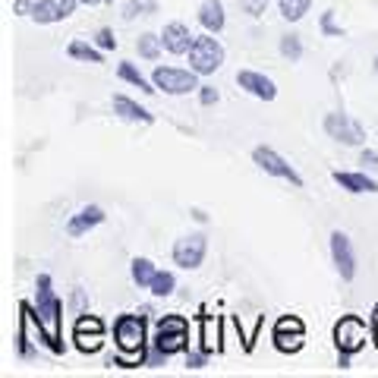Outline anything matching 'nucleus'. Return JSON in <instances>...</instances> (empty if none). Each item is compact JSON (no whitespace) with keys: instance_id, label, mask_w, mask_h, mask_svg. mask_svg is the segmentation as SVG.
Returning <instances> with one entry per match:
<instances>
[{"instance_id":"1","label":"nucleus","mask_w":378,"mask_h":378,"mask_svg":"<svg viewBox=\"0 0 378 378\" xmlns=\"http://www.w3.org/2000/svg\"><path fill=\"white\" fill-rule=\"evenodd\" d=\"M28 312H32V306H28ZM60 312H63V303L50 293V278H48V274H41L32 318H35V325H38V334L48 340V347L54 353L63 350V344H60Z\"/></svg>"},{"instance_id":"2","label":"nucleus","mask_w":378,"mask_h":378,"mask_svg":"<svg viewBox=\"0 0 378 378\" xmlns=\"http://www.w3.org/2000/svg\"><path fill=\"white\" fill-rule=\"evenodd\" d=\"M114 340H117L120 353H129V356H111L107 366L133 369L139 362H145V318L142 315H120L114 322Z\"/></svg>"},{"instance_id":"3","label":"nucleus","mask_w":378,"mask_h":378,"mask_svg":"<svg viewBox=\"0 0 378 378\" xmlns=\"http://www.w3.org/2000/svg\"><path fill=\"white\" fill-rule=\"evenodd\" d=\"M189 347V322L183 315H164L158 322V334H155V350L164 356L183 353Z\"/></svg>"},{"instance_id":"4","label":"nucleus","mask_w":378,"mask_h":378,"mask_svg":"<svg viewBox=\"0 0 378 378\" xmlns=\"http://www.w3.org/2000/svg\"><path fill=\"white\" fill-rule=\"evenodd\" d=\"M224 63V48L217 45V38L212 35H199L189 48V70H195L199 76H208Z\"/></svg>"},{"instance_id":"5","label":"nucleus","mask_w":378,"mask_h":378,"mask_svg":"<svg viewBox=\"0 0 378 378\" xmlns=\"http://www.w3.org/2000/svg\"><path fill=\"white\" fill-rule=\"evenodd\" d=\"M199 72L195 70H177V67H158L155 76H151V82H155V89H161L167 94H186V92H195L202 89L199 85Z\"/></svg>"},{"instance_id":"6","label":"nucleus","mask_w":378,"mask_h":378,"mask_svg":"<svg viewBox=\"0 0 378 378\" xmlns=\"http://www.w3.org/2000/svg\"><path fill=\"white\" fill-rule=\"evenodd\" d=\"M369 331H366V322L360 315H344L338 325H334V344H338V353H356L362 350L366 344Z\"/></svg>"},{"instance_id":"7","label":"nucleus","mask_w":378,"mask_h":378,"mask_svg":"<svg viewBox=\"0 0 378 378\" xmlns=\"http://www.w3.org/2000/svg\"><path fill=\"white\" fill-rule=\"evenodd\" d=\"M72 340H76V350H82V353H98L101 344H104V322H101L98 315H82V318H76Z\"/></svg>"},{"instance_id":"8","label":"nucleus","mask_w":378,"mask_h":378,"mask_svg":"<svg viewBox=\"0 0 378 378\" xmlns=\"http://www.w3.org/2000/svg\"><path fill=\"white\" fill-rule=\"evenodd\" d=\"M271 338H274V347H278L281 353H296V350H303L306 325H303L296 315H284V318H278V325H274Z\"/></svg>"},{"instance_id":"9","label":"nucleus","mask_w":378,"mask_h":378,"mask_svg":"<svg viewBox=\"0 0 378 378\" xmlns=\"http://www.w3.org/2000/svg\"><path fill=\"white\" fill-rule=\"evenodd\" d=\"M252 161H256L265 173H271V177H281V180H290L293 186H303V177L287 161H284V158L274 148H265V145H259V148L252 151Z\"/></svg>"},{"instance_id":"10","label":"nucleus","mask_w":378,"mask_h":378,"mask_svg":"<svg viewBox=\"0 0 378 378\" xmlns=\"http://www.w3.org/2000/svg\"><path fill=\"white\" fill-rule=\"evenodd\" d=\"M205 249H208V243H205V237L202 234H189L183 239H177L173 243V261H177L180 268H199L202 265V259H205Z\"/></svg>"},{"instance_id":"11","label":"nucleus","mask_w":378,"mask_h":378,"mask_svg":"<svg viewBox=\"0 0 378 378\" xmlns=\"http://www.w3.org/2000/svg\"><path fill=\"white\" fill-rule=\"evenodd\" d=\"M325 133H328L331 139L344 142V145H360L362 139H366L362 126L347 117V114H328V117H325Z\"/></svg>"},{"instance_id":"12","label":"nucleus","mask_w":378,"mask_h":378,"mask_svg":"<svg viewBox=\"0 0 378 378\" xmlns=\"http://www.w3.org/2000/svg\"><path fill=\"white\" fill-rule=\"evenodd\" d=\"M331 256H334V265H338L340 278L353 281V274H356V256H353L350 237L340 234V230H334V234H331Z\"/></svg>"},{"instance_id":"13","label":"nucleus","mask_w":378,"mask_h":378,"mask_svg":"<svg viewBox=\"0 0 378 378\" xmlns=\"http://www.w3.org/2000/svg\"><path fill=\"white\" fill-rule=\"evenodd\" d=\"M237 82H239V89H246L249 94H256V98H261V101H274V94H278L271 79L261 76V72H256V70H239Z\"/></svg>"},{"instance_id":"14","label":"nucleus","mask_w":378,"mask_h":378,"mask_svg":"<svg viewBox=\"0 0 378 378\" xmlns=\"http://www.w3.org/2000/svg\"><path fill=\"white\" fill-rule=\"evenodd\" d=\"M76 4H79V0H41V4H38V10H35L32 16H35V23H41V26L60 23V19L72 16Z\"/></svg>"},{"instance_id":"15","label":"nucleus","mask_w":378,"mask_h":378,"mask_svg":"<svg viewBox=\"0 0 378 378\" xmlns=\"http://www.w3.org/2000/svg\"><path fill=\"white\" fill-rule=\"evenodd\" d=\"M193 41H195L193 32H189V26H183V23H167L161 32V45H164V50H171V54H189Z\"/></svg>"},{"instance_id":"16","label":"nucleus","mask_w":378,"mask_h":378,"mask_svg":"<svg viewBox=\"0 0 378 378\" xmlns=\"http://www.w3.org/2000/svg\"><path fill=\"white\" fill-rule=\"evenodd\" d=\"M101 221H104V212H101L98 205H85V208H82V212H79L76 217H70V224H67V234H70V237H82L85 230L98 227Z\"/></svg>"},{"instance_id":"17","label":"nucleus","mask_w":378,"mask_h":378,"mask_svg":"<svg viewBox=\"0 0 378 378\" xmlns=\"http://www.w3.org/2000/svg\"><path fill=\"white\" fill-rule=\"evenodd\" d=\"M334 183L347 193H378V183L366 173H347V171H338L334 173Z\"/></svg>"},{"instance_id":"18","label":"nucleus","mask_w":378,"mask_h":378,"mask_svg":"<svg viewBox=\"0 0 378 378\" xmlns=\"http://www.w3.org/2000/svg\"><path fill=\"white\" fill-rule=\"evenodd\" d=\"M114 111H117L123 120H136V123H151V120H155L145 107H139L133 98H126V94H114Z\"/></svg>"},{"instance_id":"19","label":"nucleus","mask_w":378,"mask_h":378,"mask_svg":"<svg viewBox=\"0 0 378 378\" xmlns=\"http://www.w3.org/2000/svg\"><path fill=\"white\" fill-rule=\"evenodd\" d=\"M199 23L208 28V32H221L224 28V4L221 0H205L199 6Z\"/></svg>"},{"instance_id":"20","label":"nucleus","mask_w":378,"mask_h":378,"mask_svg":"<svg viewBox=\"0 0 378 378\" xmlns=\"http://www.w3.org/2000/svg\"><path fill=\"white\" fill-rule=\"evenodd\" d=\"M278 6H281V16L284 19H290V23H300V19L309 13L312 0H278Z\"/></svg>"},{"instance_id":"21","label":"nucleus","mask_w":378,"mask_h":378,"mask_svg":"<svg viewBox=\"0 0 378 378\" xmlns=\"http://www.w3.org/2000/svg\"><path fill=\"white\" fill-rule=\"evenodd\" d=\"M67 54L72 57V60H85V63H101V50L98 48H92V45H85V41H70V48H67Z\"/></svg>"},{"instance_id":"22","label":"nucleus","mask_w":378,"mask_h":378,"mask_svg":"<svg viewBox=\"0 0 378 378\" xmlns=\"http://www.w3.org/2000/svg\"><path fill=\"white\" fill-rule=\"evenodd\" d=\"M155 265H151L148 259H133V281L139 284V287H151V281H155Z\"/></svg>"},{"instance_id":"23","label":"nucleus","mask_w":378,"mask_h":378,"mask_svg":"<svg viewBox=\"0 0 378 378\" xmlns=\"http://www.w3.org/2000/svg\"><path fill=\"white\" fill-rule=\"evenodd\" d=\"M136 50H139V57H145V60H158V54H161V38L145 32L142 38L136 41Z\"/></svg>"},{"instance_id":"24","label":"nucleus","mask_w":378,"mask_h":378,"mask_svg":"<svg viewBox=\"0 0 378 378\" xmlns=\"http://www.w3.org/2000/svg\"><path fill=\"white\" fill-rule=\"evenodd\" d=\"M117 76L123 79V82H133L136 85V89H142V92H158V89H151V85L148 82H145V76H142V72L139 70H136L133 67V63H120V70H117Z\"/></svg>"},{"instance_id":"25","label":"nucleus","mask_w":378,"mask_h":378,"mask_svg":"<svg viewBox=\"0 0 378 378\" xmlns=\"http://www.w3.org/2000/svg\"><path fill=\"white\" fill-rule=\"evenodd\" d=\"M173 287H177V278H173L171 271H158L155 281H151V293L155 296H171Z\"/></svg>"},{"instance_id":"26","label":"nucleus","mask_w":378,"mask_h":378,"mask_svg":"<svg viewBox=\"0 0 378 378\" xmlns=\"http://www.w3.org/2000/svg\"><path fill=\"white\" fill-rule=\"evenodd\" d=\"M281 54L290 57V60H300V57H303L300 38H296V35H284V38H281Z\"/></svg>"},{"instance_id":"27","label":"nucleus","mask_w":378,"mask_h":378,"mask_svg":"<svg viewBox=\"0 0 378 378\" xmlns=\"http://www.w3.org/2000/svg\"><path fill=\"white\" fill-rule=\"evenodd\" d=\"M151 10H155V4H151V0H145V4L133 0V4H126V13H123V16L133 19V16H145V13H151Z\"/></svg>"},{"instance_id":"28","label":"nucleus","mask_w":378,"mask_h":378,"mask_svg":"<svg viewBox=\"0 0 378 378\" xmlns=\"http://www.w3.org/2000/svg\"><path fill=\"white\" fill-rule=\"evenodd\" d=\"M38 4H41V0H16V4H13V13H19V16H28V13L38 10Z\"/></svg>"},{"instance_id":"29","label":"nucleus","mask_w":378,"mask_h":378,"mask_svg":"<svg viewBox=\"0 0 378 378\" xmlns=\"http://www.w3.org/2000/svg\"><path fill=\"white\" fill-rule=\"evenodd\" d=\"M98 48H104V50L117 48V38H114L111 28H101V32H98Z\"/></svg>"},{"instance_id":"30","label":"nucleus","mask_w":378,"mask_h":378,"mask_svg":"<svg viewBox=\"0 0 378 378\" xmlns=\"http://www.w3.org/2000/svg\"><path fill=\"white\" fill-rule=\"evenodd\" d=\"M205 350H202V353H186V366L189 369H202V366H205Z\"/></svg>"},{"instance_id":"31","label":"nucleus","mask_w":378,"mask_h":378,"mask_svg":"<svg viewBox=\"0 0 378 378\" xmlns=\"http://www.w3.org/2000/svg\"><path fill=\"white\" fill-rule=\"evenodd\" d=\"M199 98H202V104H217V92L212 89V85H202V92H199Z\"/></svg>"},{"instance_id":"32","label":"nucleus","mask_w":378,"mask_h":378,"mask_svg":"<svg viewBox=\"0 0 378 378\" xmlns=\"http://www.w3.org/2000/svg\"><path fill=\"white\" fill-rule=\"evenodd\" d=\"M322 28H325V32H328V35H340V28L331 23V10H328V13H325V16H322Z\"/></svg>"},{"instance_id":"33","label":"nucleus","mask_w":378,"mask_h":378,"mask_svg":"<svg viewBox=\"0 0 378 378\" xmlns=\"http://www.w3.org/2000/svg\"><path fill=\"white\" fill-rule=\"evenodd\" d=\"M265 4H268V0H246V10H249L252 16H259V13L265 10Z\"/></svg>"},{"instance_id":"34","label":"nucleus","mask_w":378,"mask_h":378,"mask_svg":"<svg viewBox=\"0 0 378 378\" xmlns=\"http://www.w3.org/2000/svg\"><path fill=\"white\" fill-rule=\"evenodd\" d=\"M362 164H369V167H378V151H362Z\"/></svg>"},{"instance_id":"35","label":"nucleus","mask_w":378,"mask_h":378,"mask_svg":"<svg viewBox=\"0 0 378 378\" xmlns=\"http://www.w3.org/2000/svg\"><path fill=\"white\" fill-rule=\"evenodd\" d=\"M79 4H85V6H94V4H101V0H79Z\"/></svg>"},{"instance_id":"36","label":"nucleus","mask_w":378,"mask_h":378,"mask_svg":"<svg viewBox=\"0 0 378 378\" xmlns=\"http://www.w3.org/2000/svg\"><path fill=\"white\" fill-rule=\"evenodd\" d=\"M372 340H375V347H378V322H375V331H372Z\"/></svg>"},{"instance_id":"37","label":"nucleus","mask_w":378,"mask_h":378,"mask_svg":"<svg viewBox=\"0 0 378 378\" xmlns=\"http://www.w3.org/2000/svg\"><path fill=\"white\" fill-rule=\"evenodd\" d=\"M375 72H378V57H375Z\"/></svg>"}]
</instances>
